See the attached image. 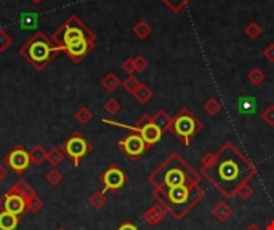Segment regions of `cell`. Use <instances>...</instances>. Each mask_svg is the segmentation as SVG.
Segmentation results:
<instances>
[{"label": "cell", "instance_id": "28", "mask_svg": "<svg viewBox=\"0 0 274 230\" xmlns=\"http://www.w3.org/2000/svg\"><path fill=\"white\" fill-rule=\"evenodd\" d=\"M122 86H123V90H125L127 93H130V94H133L138 88L141 86V82L138 80V78L135 77V75H128L125 80L122 82Z\"/></svg>", "mask_w": 274, "mask_h": 230}, {"label": "cell", "instance_id": "43", "mask_svg": "<svg viewBox=\"0 0 274 230\" xmlns=\"http://www.w3.org/2000/svg\"><path fill=\"white\" fill-rule=\"evenodd\" d=\"M31 2H32L34 5H40V4L43 2V0H31Z\"/></svg>", "mask_w": 274, "mask_h": 230}, {"label": "cell", "instance_id": "41", "mask_svg": "<svg viewBox=\"0 0 274 230\" xmlns=\"http://www.w3.org/2000/svg\"><path fill=\"white\" fill-rule=\"evenodd\" d=\"M244 230H264V228H261L258 224H250V225H247Z\"/></svg>", "mask_w": 274, "mask_h": 230}, {"label": "cell", "instance_id": "27", "mask_svg": "<svg viewBox=\"0 0 274 230\" xmlns=\"http://www.w3.org/2000/svg\"><path fill=\"white\" fill-rule=\"evenodd\" d=\"M42 208H43V200L39 195L26 200V213H39Z\"/></svg>", "mask_w": 274, "mask_h": 230}, {"label": "cell", "instance_id": "23", "mask_svg": "<svg viewBox=\"0 0 274 230\" xmlns=\"http://www.w3.org/2000/svg\"><path fill=\"white\" fill-rule=\"evenodd\" d=\"M66 154L63 152V149L61 147H53L48 150V157H47V162L51 165V166H58L63 163Z\"/></svg>", "mask_w": 274, "mask_h": 230}, {"label": "cell", "instance_id": "24", "mask_svg": "<svg viewBox=\"0 0 274 230\" xmlns=\"http://www.w3.org/2000/svg\"><path fill=\"white\" fill-rule=\"evenodd\" d=\"M74 119L81 123V125H87L88 122H92V119H93V112L88 109V107H85V105H82L81 109H77L76 110V113H74Z\"/></svg>", "mask_w": 274, "mask_h": 230}, {"label": "cell", "instance_id": "14", "mask_svg": "<svg viewBox=\"0 0 274 230\" xmlns=\"http://www.w3.org/2000/svg\"><path fill=\"white\" fill-rule=\"evenodd\" d=\"M7 192H10V193H16V195L23 197V198H24V201L37 195V192H35V190L32 189V185H31L28 181H24V179H20V181H18L15 185H12V187L8 189Z\"/></svg>", "mask_w": 274, "mask_h": 230}, {"label": "cell", "instance_id": "34", "mask_svg": "<svg viewBox=\"0 0 274 230\" xmlns=\"http://www.w3.org/2000/svg\"><path fill=\"white\" fill-rule=\"evenodd\" d=\"M261 119L264 123H268L269 127H274V104H269L266 109L261 112Z\"/></svg>", "mask_w": 274, "mask_h": 230}, {"label": "cell", "instance_id": "7", "mask_svg": "<svg viewBox=\"0 0 274 230\" xmlns=\"http://www.w3.org/2000/svg\"><path fill=\"white\" fill-rule=\"evenodd\" d=\"M103 123H106V125H112V127H119V128H127L131 133H138V135L145 139V143L149 147L157 144L159 141L162 139V135H164V133L161 131V128L156 127L154 123H153V117H151V115H148V113L141 115V117L136 120L135 125H125V123L108 120V119H103Z\"/></svg>", "mask_w": 274, "mask_h": 230}, {"label": "cell", "instance_id": "44", "mask_svg": "<svg viewBox=\"0 0 274 230\" xmlns=\"http://www.w3.org/2000/svg\"><path fill=\"white\" fill-rule=\"evenodd\" d=\"M56 230H67V228H64V227H58Z\"/></svg>", "mask_w": 274, "mask_h": 230}, {"label": "cell", "instance_id": "10", "mask_svg": "<svg viewBox=\"0 0 274 230\" xmlns=\"http://www.w3.org/2000/svg\"><path fill=\"white\" fill-rule=\"evenodd\" d=\"M117 146L122 152L133 162H136L138 158L149 149V146L145 143V139L141 138L138 133H130V135H127L125 138H122Z\"/></svg>", "mask_w": 274, "mask_h": 230}, {"label": "cell", "instance_id": "32", "mask_svg": "<svg viewBox=\"0 0 274 230\" xmlns=\"http://www.w3.org/2000/svg\"><path fill=\"white\" fill-rule=\"evenodd\" d=\"M13 43V39L12 35L8 34L5 29H0V53H4L8 50V47H10Z\"/></svg>", "mask_w": 274, "mask_h": 230}, {"label": "cell", "instance_id": "40", "mask_svg": "<svg viewBox=\"0 0 274 230\" xmlns=\"http://www.w3.org/2000/svg\"><path fill=\"white\" fill-rule=\"evenodd\" d=\"M8 176V168L5 163H0V182H4Z\"/></svg>", "mask_w": 274, "mask_h": 230}, {"label": "cell", "instance_id": "1", "mask_svg": "<svg viewBox=\"0 0 274 230\" xmlns=\"http://www.w3.org/2000/svg\"><path fill=\"white\" fill-rule=\"evenodd\" d=\"M199 173L214 185L220 195H223V198L231 200L236 197L237 189L242 184L250 182L258 170L239 147H236L233 143H225L215 152V162L207 168H200Z\"/></svg>", "mask_w": 274, "mask_h": 230}, {"label": "cell", "instance_id": "4", "mask_svg": "<svg viewBox=\"0 0 274 230\" xmlns=\"http://www.w3.org/2000/svg\"><path fill=\"white\" fill-rule=\"evenodd\" d=\"M153 197L173 219L181 220L204 200L206 190L200 184L178 185L167 190H153Z\"/></svg>", "mask_w": 274, "mask_h": 230}, {"label": "cell", "instance_id": "36", "mask_svg": "<svg viewBox=\"0 0 274 230\" xmlns=\"http://www.w3.org/2000/svg\"><path fill=\"white\" fill-rule=\"evenodd\" d=\"M122 69L125 70V72L128 75H133L135 74V63H133V58H127V59H123V63H122Z\"/></svg>", "mask_w": 274, "mask_h": 230}, {"label": "cell", "instance_id": "42", "mask_svg": "<svg viewBox=\"0 0 274 230\" xmlns=\"http://www.w3.org/2000/svg\"><path fill=\"white\" fill-rule=\"evenodd\" d=\"M264 230H274V219L269 220V222L266 224V227H264Z\"/></svg>", "mask_w": 274, "mask_h": 230}, {"label": "cell", "instance_id": "18", "mask_svg": "<svg viewBox=\"0 0 274 230\" xmlns=\"http://www.w3.org/2000/svg\"><path fill=\"white\" fill-rule=\"evenodd\" d=\"M47 157H48V150L43 149L42 144H35V146L29 150L31 163L35 165V166H40L43 162H47Z\"/></svg>", "mask_w": 274, "mask_h": 230}, {"label": "cell", "instance_id": "11", "mask_svg": "<svg viewBox=\"0 0 274 230\" xmlns=\"http://www.w3.org/2000/svg\"><path fill=\"white\" fill-rule=\"evenodd\" d=\"M98 181L103 184V192L104 193L108 190L117 192L128 182V176L123 173L117 165H111L108 170L100 174Z\"/></svg>", "mask_w": 274, "mask_h": 230}, {"label": "cell", "instance_id": "17", "mask_svg": "<svg viewBox=\"0 0 274 230\" xmlns=\"http://www.w3.org/2000/svg\"><path fill=\"white\" fill-rule=\"evenodd\" d=\"M18 225H20V216L8 211H0V230H16Z\"/></svg>", "mask_w": 274, "mask_h": 230}, {"label": "cell", "instance_id": "15", "mask_svg": "<svg viewBox=\"0 0 274 230\" xmlns=\"http://www.w3.org/2000/svg\"><path fill=\"white\" fill-rule=\"evenodd\" d=\"M212 216H214L218 222H228L229 217L233 216V208L228 205L226 201H218L217 205L212 208Z\"/></svg>", "mask_w": 274, "mask_h": 230}, {"label": "cell", "instance_id": "33", "mask_svg": "<svg viewBox=\"0 0 274 230\" xmlns=\"http://www.w3.org/2000/svg\"><path fill=\"white\" fill-rule=\"evenodd\" d=\"M236 195L239 197V198H242V200H249V198L253 195V187L250 185V182H245V184H242L241 187L237 189Z\"/></svg>", "mask_w": 274, "mask_h": 230}, {"label": "cell", "instance_id": "37", "mask_svg": "<svg viewBox=\"0 0 274 230\" xmlns=\"http://www.w3.org/2000/svg\"><path fill=\"white\" fill-rule=\"evenodd\" d=\"M215 162V152H207L200 158V168H207Z\"/></svg>", "mask_w": 274, "mask_h": 230}, {"label": "cell", "instance_id": "16", "mask_svg": "<svg viewBox=\"0 0 274 230\" xmlns=\"http://www.w3.org/2000/svg\"><path fill=\"white\" fill-rule=\"evenodd\" d=\"M153 123L156 127L161 128L162 133H165V131H170L172 123H173V117H172V115H169V112H167V110L161 109V110H157L153 115Z\"/></svg>", "mask_w": 274, "mask_h": 230}, {"label": "cell", "instance_id": "25", "mask_svg": "<svg viewBox=\"0 0 274 230\" xmlns=\"http://www.w3.org/2000/svg\"><path fill=\"white\" fill-rule=\"evenodd\" d=\"M261 32H263L261 26H260L258 23H255V21L249 23V24L245 26V29H244V34H245L250 40H257V39L260 37V35H261Z\"/></svg>", "mask_w": 274, "mask_h": 230}, {"label": "cell", "instance_id": "20", "mask_svg": "<svg viewBox=\"0 0 274 230\" xmlns=\"http://www.w3.org/2000/svg\"><path fill=\"white\" fill-rule=\"evenodd\" d=\"M151 34H153V28L146 21H138L133 26V35H135V37H138L140 40H146Z\"/></svg>", "mask_w": 274, "mask_h": 230}, {"label": "cell", "instance_id": "8", "mask_svg": "<svg viewBox=\"0 0 274 230\" xmlns=\"http://www.w3.org/2000/svg\"><path fill=\"white\" fill-rule=\"evenodd\" d=\"M61 149H63V152L66 154V157H69L71 160H73V165L79 166L84 158L93 150V146H92L90 141H87L82 136V133L74 131L66 141H63Z\"/></svg>", "mask_w": 274, "mask_h": 230}, {"label": "cell", "instance_id": "22", "mask_svg": "<svg viewBox=\"0 0 274 230\" xmlns=\"http://www.w3.org/2000/svg\"><path fill=\"white\" fill-rule=\"evenodd\" d=\"M153 90L149 86H146V85H143L141 83V86L138 88V90L133 93V98L140 102V104H146V102H149L151 101V98H153Z\"/></svg>", "mask_w": 274, "mask_h": 230}, {"label": "cell", "instance_id": "26", "mask_svg": "<svg viewBox=\"0 0 274 230\" xmlns=\"http://www.w3.org/2000/svg\"><path fill=\"white\" fill-rule=\"evenodd\" d=\"M247 78H249V82L255 86H258L264 82V78H266V75H264V72L260 69V67H253L249 74H247Z\"/></svg>", "mask_w": 274, "mask_h": 230}, {"label": "cell", "instance_id": "19", "mask_svg": "<svg viewBox=\"0 0 274 230\" xmlns=\"http://www.w3.org/2000/svg\"><path fill=\"white\" fill-rule=\"evenodd\" d=\"M120 85H122L120 78H119L116 74H114V72H108V74H106V75L101 78V86L104 88L106 91H109V93L116 91Z\"/></svg>", "mask_w": 274, "mask_h": 230}, {"label": "cell", "instance_id": "21", "mask_svg": "<svg viewBox=\"0 0 274 230\" xmlns=\"http://www.w3.org/2000/svg\"><path fill=\"white\" fill-rule=\"evenodd\" d=\"M88 203H90V206L93 209H103L106 205H108V197H106V193L103 190L93 192L90 198H88Z\"/></svg>", "mask_w": 274, "mask_h": 230}, {"label": "cell", "instance_id": "39", "mask_svg": "<svg viewBox=\"0 0 274 230\" xmlns=\"http://www.w3.org/2000/svg\"><path fill=\"white\" fill-rule=\"evenodd\" d=\"M117 230H140V228H138L133 222H130V220H127V222L120 224Z\"/></svg>", "mask_w": 274, "mask_h": 230}, {"label": "cell", "instance_id": "29", "mask_svg": "<svg viewBox=\"0 0 274 230\" xmlns=\"http://www.w3.org/2000/svg\"><path fill=\"white\" fill-rule=\"evenodd\" d=\"M204 110H206V113L212 115V117H215V115H217L220 110H222V104H220L218 99L210 98V99H207V101L204 102Z\"/></svg>", "mask_w": 274, "mask_h": 230}, {"label": "cell", "instance_id": "6", "mask_svg": "<svg viewBox=\"0 0 274 230\" xmlns=\"http://www.w3.org/2000/svg\"><path fill=\"white\" fill-rule=\"evenodd\" d=\"M202 130H204V123H202V120L197 117V115H194L188 107L181 109L175 115L172 128H170V131L184 147H188L191 144L192 138L197 136Z\"/></svg>", "mask_w": 274, "mask_h": 230}, {"label": "cell", "instance_id": "13", "mask_svg": "<svg viewBox=\"0 0 274 230\" xmlns=\"http://www.w3.org/2000/svg\"><path fill=\"white\" fill-rule=\"evenodd\" d=\"M167 214H169V213L165 211V208L159 205V203H156V205L149 206V208L145 211L143 220H145V222H146L148 225L154 227V225H157V224H161L162 220L167 217Z\"/></svg>", "mask_w": 274, "mask_h": 230}, {"label": "cell", "instance_id": "31", "mask_svg": "<svg viewBox=\"0 0 274 230\" xmlns=\"http://www.w3.org/2000/svg\"><path fill=\"white\" fill-rule=\"evenodd\" d=\"M122 109V102L116 98H109L108 101L104 102V110L108 112L109 115H116L119 113V110Z\"/></svg>", "mask_w": 274, "mask_h": 230}, {"label": "cell", "instance_id": "5", "mask_svg": "<svg viewBox=\"0 0 274 230\" xmlns=\"http://www.w3.org/2000/svg\"><path fill=\"white\" fill-rule=\"evenodd\" d=\"M59 53L61 51L55 47V43L51 42L48 35L40 31L35 32L31 39L26 40L20 48L21 58L28 61V64H31L32 69H35L37 72L45 70L47 66Z\"/></svg>", "mask_w": 274, "mask_h": 230}, {"label": "cell", "instance_id": "12", "mask_svg": "<svg viewBox=\"0 0 274 230\" xmlns=\"http://www.w3.org/2000/svg\"><path fill=\"white\" fill-rule=\"evenodd\" d=\"M0 211H8V213L21 216L26 213V201L23 197L16 195V193L7 192L5 195L0 198Z\"/></svg>", "mask_w": 274, "mask_h": 230}, {"label": "cell", "instance_id": "30", "mask_svg": "<svg viewBox=\"0 0 274 230\" xmlns=\"http://www.w3.org/2000/svg\"><path fill=\"white\" fill-rule=\"evenodd\" d=\"M45 179L50 185H53V187H56V185H59L61 182H63V173H61L58 168H53V170H50L45 176Z\"/></svg>", "mask_w": 274, "mask_h": 230}, {"label": "cell", "instance_id": "38", "mask_svg": "<svg viewBox=\"0 0 274 230\" xmlns=\"http://www.w3.org/2000/svg\"><path fill=\"white\" fill-rule=\"evenodd\" d=\"M263 56L266 58L269 63H274V43H269V45L263 50Z\"/></svg>", "mask_w": 274, "mask_h": 230}, {"label": "cell", "instance_id": "2", "mask_svg": "<svg viewBox=\"0 0 274 230\" xmlns=\"http://www.w3.org/2000/svg\"><path fill=\"white\" fill-rule=\"evenodd\" d=\"M51 42L55 47L74 61L76 64L82 63L85 56L95 48L96 35L88 26L76 15H71L63 26L51 34Z\"/></svg>", "mask_w": 274, "mask_h": 230}, {"label": "cell", "instance_id": "3", "mask_svg": "<svg viewBox=\"0 0 274 230\" xmlns=\"http://www.w3.org/2000/svg\"><path fill=\"white\" fill-rule=\"evenodd\" d=\"M202 176L184 160L180 154H170L156 170L148 176L153 190H167L178 187V185L200 184Z\"/></svg>", "mask_w": 274, "mask_h": 230}, {"label": "cell", "instance_id": "35", "mask_svg": "<svg viewBox=\"0 0 274 230\" xmlns=\"http://www.w3.org/2000/svg\"><path fill=\"white\" fill-rule=\"evenodd\" d=\"M133 63H135V72H145V70L148 69V66H149L148 59L145 56H141V55H136L133 58Z\"/></svg>", "mask_w": 274, "mask_h": 230}, {"label": "cell", "instance_id": "9", "mask_svg": "<svg viewBox=\"0 0 274 230\" xmlns=\"http://www.w3.org/2000/svg\"><path fill=\"white\" fill-rule=\"evenodd\" d=\"M4 163L10 168V170L16 174L21 176L26 173V170L31 165V158H29V152L26 150L21 144H16L10 152H8L4 158Z\"/></svg>", "mask_w": 274, "mask_h": 230}]
</instances>
